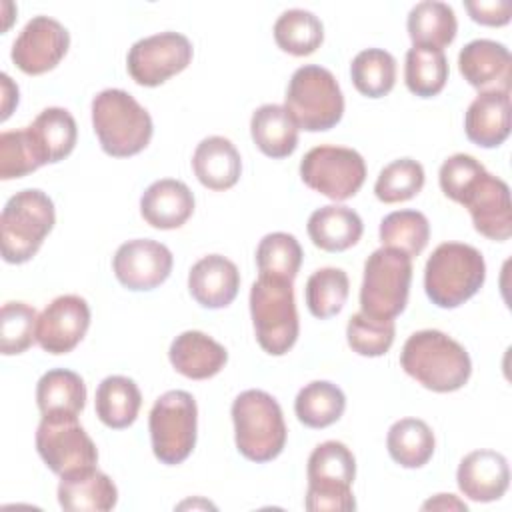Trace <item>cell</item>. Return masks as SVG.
<instances>
[{
    "instance_id": "cell-1",
    "label": "cell",
    "mask_w": 512,
    "mask_h": 512,
    "mask_svg": "<svg viewBox=\"0 0 512 512\" xmlns=\"http://www.w3.org/2000/svg\"><path fill=\"white\" fill-rule=\"evenodd\" d=\"M400 366L408 376L432 392L460 390L470 374L472 362L466 348L440 330H418L402 346Z\"/></svg>"
},
{
    "instance_id": "cell-2",
    "label": "cell",
    "mask_w": 512,
    "mask_h": 512,
    "mask_svg": "<svg viewBox=\"0 0 512 512\" xmlns=\"http://www.w3.org/2000/svg\"><path fill=\"white\" fill-rule=\"evenodd\" d=\"M92 128L100 148L114 158H128L142 152L154 132L148 110L120 88H106L94 96Z\"/></svg>"
},
{
    "instance_id": "cell-3",
    "label": "cell",
    "mask_w": 512,
    "mask_h": 512,
    "mask_svg": "<svg viewBox=\"0 0 512 512\" xmlns=\"http://www.w3.org/2000/svg\"><path fill=\"white\" fill-rule=\"evenodd\" d=\"M486 262L478 248L462 242H442L424 268L426 296L438 308H458L484 284Z\"/></svg>"
},
{
    "instance_id": "cell-4",
    "label": "cell",
    "mask_w": 512,
    "mask_h": 512,
    "mask_svg": "<svg viewBox=\"0 0 512 512\" xmlns=\"http://www.w3.org/2000/svg\"><path fill=\"white\" fill-rule=\"evenodd\" d=\"M238 452L252 462H270L284 450L286 424L276 398L264 390H244L232 402Z\"/></svg>"
},
{
    "instance_id": "cell-5",
    "label": "cell",
    "mask_w": 512,
    "mask_h": 512,
    "mask_svg": "<svg viewBox=\"0 0 512 512\" xmlns=\"http://www.w3.org/2000/svg\"><path fill=\"white\" fill-rule=\"evenodd\" d=\"M54 202L38 188L16 192L4 204L0 216L2 258L8 264L28 262L54 228Z\"/></svg>"
},
{
    "instance_id": "cell-6",
    "label": "cell",
    "mask_w": 512,
    "mask_h": 512,
    "mask_svg": "<svg viewBox=\"0 0 512 512\" xmlns=\"http://www.w3.org/2000/svg\"><path fill=\"white\" fill-rule=\"evenodd\" d=\"M308 490L304 508L310 512H352L356 500L352 482L356 476V460L352 450L338 442L326 440L308 456L306 466Z\"/></svg>"
},
{
    "instance_id": "cell-7",
    "label": "cell",
    "mask_w": 512,
    "mask_h": 512,
    "mask_svg": "<svg viewBox=\"0 0 512 512\" xmlns=\"http://www.w3.org/2000/svg\"><path fill=\"white\" fill-rule=\"evenodd\" d=\"M284 108L294 124L306 132H324L334 128L344 114V96L338 80L328 68L300 66L286 88Z\"/></svg>"
},
{
    "instance_id": "cell-8",
    "label": "cell",
    "mask_w": 512,
    "mask_h": 512,
    "mask_svg": "<svg viewBox=\"0 0 512 512\" xmlns=\"http://www.w3.org/2000/svg\"><path fill=\"white\" fill-rule=\"evenodd\" d=\"M250 316L260 348L272 356L286 354L300 330L292 282L258 276L250 288Z\"/></svg>"
},
{
    "instance_id": "cell-9",
    "label": "cell",
    "mask_w": 512,
    "mask_h": 512,
    "mask_svg": "<svg viewBox=\"0 0 512 512\" xmlns=\"http://www.w3.org/2000/svg\"><path fill=\"white\" fill-rule=\"evenodd\" d=\"M412 258L396 248H378L364 262L360 308L374 318H396L408 302Z\"/></svg>"
},
{
    "instance_id": "cell-10",
    "label": "cell",
    "mask_w": 512,
    "mask_h": 512,
    "mask_svg": "<svg viewBox=\"0 0 512 512\" xmlns=\"http://www.w3.org/2000/svg\"><path fill=\"white\" fill-rule=\"evenodd\" d=\"M198 408L186 390L164 392L148 416L154 456L168 466L184 462L196 446Z\"/></svg>"
},
{
    "instance_id": "cell-11",
    "label": "cell",
    "mask_w": 512,
    "mask_h": 512,
    "mask_svg": "<svg viewBox=\"0 0 512 512\" xmlns=\"http://www.w3.org/2000/svg\"><path fill=\"white\" fill-rule=\"evenodd\" d=\"M300 178L314 192L330 200L352 198L366 180L364 158L344 146H314L300 162Z\"/></svg>"
},
{
    "instance_id": "cell-12",
    "label": "cell",
    "mask_w": 512,
    "mask_h": 512,
    "mask_svg": "<svg viewBox=\"0 0 512 512\" xmlns=\"http://www.w3.org/2000/svg\"><path fill=\"white\" fill-rule=\"evenodd\" d=\"M36 450L58 476L96 466L98 450L74 414H46L36 430Z\"/></svg>"
},
{
    "instance_id": "cell-13",
    "label": "cell",
    "mask_w": 512,
    "mask_h": 512,
    "mask_svg": "<svg viewBox=\"0 0 512 512\" xmlns=\"http://www.w3.org/2000/svg\"><path fill=\"white\" fill-rule=\"evenodd\" d=\"M192 60V42L180 32H158L132 44L126 68L140 86H160L182 72Z\"/></svg>"
},
{
    "instance_id": "cell-14",
    "label": "cell",
    "mask_w": 512,
    "mask_h": 512,
    "mask_svg": "<svg viewBox=\"0 0 512 512\" xmlns=\"http://www.w3.org/2000/svg\"><path fill=\"white\" fill-rule=\"evenodd\" d=\"M70 46L68 30L50 16H34L12 44L10 58L18 70L30 76L58 66Z\"/></svg>"
},
{
    "instance_id": "cell-15",
    "label": "cell",
    "mask_w": 512,
    "mask_h": 512,
    "mask_svg": "<svg viewBox=\"0 0 512 512\" xmlns=\"http://www.w3.org/2000/svg\"><path fill=\"white\" fill-rule=\"evenodd\" d=\"M172 252L156 240L136 238L118 246L112 258L116 280L134 292L154 290L172 272Z\"/></svg>"
},
{
    "instance_id": "cell-16",
    "label": "cell",
    "mask_w": 512,
    "mask_h": 512,
    "mask_svg": "<svg viewBox=\"0 0 512 512\" xmlns=\"http://www.w3.org/2000/svg\"><path fill=\"white\" fill-rule=\"evenodd\" d=\"M468 208L474 230L488 240L504 242L512 234V204L508 184L490 174H480L458 202Z\"/></svg>"
},
{
    "instance_id": "cell-17",
    "label": "cell",
    "mask_w": 512,
    "mask_h": 512,
    "mask_svg": "<svg viewBox=\"0 0 512 512\" xmlns=\"http://www.w3.org/2000/svg\"><path fill=\"white\" fill-rule=\"evenodd\" d=\"M90 326V306L78 294L54 298L36 322V340L48 354L72 352Z\"/></svg>"
},
{
    "instance_id": "cell-18",
    "label": "cell",
    "mask_w": 512,
    "mask_h": 512,
    "mask_svg": "<svg viewBox=\"0 0 512 512\" xmlns=\"http://www.w3.org/2000/svg\"><path fill=\"white\" fill-rule=\"evenodd\" d=\"M458 70L464 80L480 92H510L512 56L508 48L496 40L478 38L468 42L458 54Z\"/></svg>"
},
{
    "instance_id": "cell-19",
    "label": "cell",
    "mask_w": 512,
    "mask_h": 512,
    "mask_svg": "<svg viewBox=\"0 0 512 512\" xmlns=\"http://www.w3.org/2000/svg\"><path fill=\"white\" fill-rule=\"evenodd\" d=\"M456 482L460 492L474 502L500 500L510 484L508 460L496 450H474L460 460Z\"/></svg>"
},
{
    "instance_id": "cell-20",
    "label": "cell",
    "mask_w": 512,
    "mask_h": 512,
    "mask_svg": "<svg viewBox=\"0 0 512 512\" xmlns=\"http://www.w3.org/2000/svg\"><path fill=\"white\" fill-rule=\"evenodd\" d=\"M238 288V266L222 254H208L190 268L188 290L202 308H226L236 298Z\"/></svg>"
},
{
    "instance_id": "cell-21",
    "label": "cell",
    "mask_w": 512,
    "mask_h": 512,
    "mask_svg": "<svg viewBox=\"0 0 512 512\" xmlns=\"http://www.w3.org/2000/svg\"><path fill=\"white\" fill-rule=\"evenodd\" d=\"M116 502V484L96 466L70 470L60 476L58 504L68 512H106Z\"/></svg>"
},
{
    "instance_id": "cell-22",
    "label": "cell",
    "mask_w": 512,
    "mask_h": 512,
    "mask_svg": "<svg viewBox=\"0 0 512 512\" xmlns=\"http://www.w3.org/2000/svg\"><path fill=\"white\" fill-rule=\"evenodd\" d=\"M174 370L190 380H206L216 376L228 362L226 348L200 330L178 334L168 350Z\"/></svg>"
},
{
    "instance_id": "cell-23",
    "label": "cell",
    "mask_w": 512,
    "mask_h": 512,
    "mask_svg": "<svg viewBox=\"0 0 512 512\" xmlns=\"http://www.w3.org/2000/svg\"><path fill=\"white\" fill-rule=\"evenodd\" d=\"M464 132L480 148H496L510 134V92H480L464 116Z\"/></svg>"
},
{
    "instance_id": "cell-24",
    "label": "cell",
    "mask_w": 512,
    "mask_h": 512,
    "mask_svg": "<svg viewBox=\"0 0 512 512\" xmlns=\"http://www.w3.org/2000/svg\"><path fill=\"white\" fill-rule=\"evenodd\" d=\"M194 212V194L174 178L152 182L140 198L142 218L158 230H174L186 224Z\"/></svg>"
},
{
    "instance_id": "cell-25",
    "label": "cell",
    "mask_w": 512,
    "mask_h": 512,
    "mask_svg": "<svg viewBox=\"0 0 512 512\" xmlns=\"http://www.w3.org/2000/svg\"><path fill=\"white\" fill-rule=\"evenodd\" d=\"M192 168L202 186L214 192H222L238 182L242 172V158L228 138L208 136L196 146Z\"/></svg>"
},
{
    "instance_id": "cell-26",
    "label": "cell",
    "mask_w": 512,
    "mask_h": 512,
    "mask_svg": "<svg viewBox=\"0 0 512 512\" xmlns=\"http://www.w3.org/2000/svg\"><path fill=\"white\" fill-rule=\"evenodd\" d=\"M32 146L44 164H54L70 156L76 146L78 128L74 116L60 106L44 108L30 126H26Z\"/></svg>"
},
{
    "instance_id": "cell-27",
    "label": "cell",
    "mask_w": 512,
    "mask_h": 512,
    "mask_svg": "<svg viewBox=\"0 0 512 512\" xmlns=\"http://www.w3.org/2000/svg\"><path fill=\"white\" fill-rule=\"evenodd\" d=\"M306 230L312 244L320 250L344 252L360 240L364 224L352 208L342 204H328L310 214Z\"/></svg>"
},
{
    "instance_id": "cell-28",
    "label": "cell",
    "mask_w": 512,
    "mask_h": 512,
    "mask_svg": "<svg viewBox=\"0 0 512 512\" xmlns=\"http://www.w3.org/2000/svg\"><path fill=\"white\" fill-rule=\"evenodd\" d=\"M254 144L268 158H286L298 146V126L280 104H264L250 118Z\"/></svg>"
},
{
    "instance_id": "cell-29",
    "label": "cell",
    "mask_w": 512,
    "mask_h": 512,
    "mask_svg": "<svg viewBox=\"0 0 512 512\" xmlns=\"http://www.w3.org/2000/svg\"><path fill=\"white\" fill-rule=\"evenodd\" d=\"M96 416L108 428H128L142 406V394L136 382L128 376H108L96 388Z\"/></svg>"
},
{
    "instance_id": "cell-30",
    "label": "cell",
    "mask_w": 512,
    "mask_h": 512,
    "mask_svg": "<svg viewBox=\"0 0 512 512\" xmlns=\"http://www.w3.org/2000/svg\"><path fill=\"white\" fill-rule=\"evenodd\" d=\"M406 28L412 46H428L442 50L456 38L458 22L454 10L446 2L424 0L408 12Z\"/></svg>"
},
{
    "instance_id": "cell-31",
    "label": "cell",
    "mask_w": 512,
    "mask_h": 512,
    "mask_svg": "<svg viewBox=\"0 0 512 512\" xmlns=\"http://www.w3.org/2000/svg\"><path fill=\"white\" fill-rule=\"evenodd\" d=\"M36 404L42 416L74 414L78 416L86 404V384L80 374L54 368L40 376L36 384Z\"/></svg>"
},
{
    "instance_id": "cell-32",
    "label": "cell",
    "mask_w": 512,
    "mask_h": 512,
    "mask_svg": "<svg viewBox=\"0 0 512 512\" xmlns=\"http://www.w3.org/2000/svg\"><path fill=\"white\" fill-rule=\"evenodd\" d=\"M390 458L402 468H422L434 454L436 440L432 428L420 418L394 422L386 436Z\"/></svg>"
},
{
    "instance_id": "cell-33",
    "label": "cell",
    "mask_w": 512,
    "mask_h": 512,
    "mask_svg": "<svg viewBox=\"0 0 512 512\" xmlns=\"http://www.w3.org/2000/svg\"><path fill=\"white\" fill-rule=\"evenodd\" d=\"M344 408V392L328 380H314L306 384L294 400V412L298 420L308 428H326L338 422L344 414Z\"/></svg>"
},
{
    "instance_id": "cell-34",
    "label": "cell",
    "mask_w": 512,
    "mask_h": 512,
    "mask_svg": "<svg viewBox=\"0 0 512 512\" xmlns=\"http://www.w3.org/2000/svg\"><path fill=\"white\" fill-rule=\"evenodd\" d=\"M274 40L280 50L292 56H308L320 48L324 26L316 14L292 8L282 12L274 22Z\"/></svg>"
},
{
    "instance_id": "cell-35",
    "label": "cell",
    "mask_w": 512,
    "mask_h": 512,
    "mask_svg": "<svg viewBox=\"0 0 512 512\" xmlns=\"http://www.w3.org/2000/svg\"><path fill=\"white\" fill-rule=\"evenodd\" d=\"M404 80L408 90L420 98L440 94L448 80V60L444 52L428 46H412L406 52Z\"/></svg>"
},
{
    "instance_id": "cell-36",
    "label": "cell",
    "mask_w": 512,
    "mask_h": 512,
    "mask_svg": "<svg viewBox=\"0 0 512 512\" xmlns=\"http://www.w3.org/2000/svg\"><path fill=\"white\" fill-rule=\"evenodd\" d=\"M350 78L362 96L382 98L394 88L396 60L382 48H366L354 56Z\"/></svg>"
},
{
    "instance_id": "cell-37",
    "label": "cell",
    "mask_w": 512,
    "mask_h": 512,
    "mask_svg": "<svg viewBox=\"0 0 512 512\" xmlns=\"http://www.w3.org/2000/svg\"><path fill=\"white\" fill-rule=\"evenodd\" d=\"M348 292L350 280L342 268H318L306 280V306L314 318L326 320L336 316L344 308Z\"/></svg>"
},
{
    "instance_id": "cell-38",
    "label": "cell",
    "mask_w": 512,
    "mask_h": 512,
    "mask_svg": "<svg viewBox=\"0 0 512 512\" xmlns=\"http://www.w3.org/2000/svg\"><path fill=\"white\" fill-rule=\"evenodd\" d=\"M378 234L382 246L396 248L414 258L430 240V224L418 210H396L382 218Z\"/></svg>"
},
{
    "instance_id": "cell-39",
    "label": "cell",
    "mask_w": 512,
    "mask_h": 512,
    "mask_svg": "<svg viewBox=\"0 0 512 512\" xmlns=\"http://www.w3.org/2000/svg\"><path fill=\"white\" fill-rule=\"evenodd\" d=\"M258 276L294 280L302 264V246L292 234L272 232L266 234L256 248Z\"/></svg>"
},
{
    "instance_id": "cell-40",
    "label": "cell",
    "mask_w": 512,
    "mask_h": 512,
    "mask_svg": "<svg viewBox=\"0 0 512 512\" xmlns=\"http://www.w3.org/2000/svg\"><path fill=\"white\" fill-rule=\"evenodd\" d=\"M424 186V168L412 158H398L386 164L374 184V194L384 204L406 202Z\"/></svg>"
},
{
    "instance_id": "cell-41",
    "label": "cell",
    "mask_w": 512,
    "mask_h": 512,
    "mask_svg": "<svg viewBox=\"0 0 512 512\" xmlns=\"http://www.w3.org/2000/svg\"><path fill=\"white\" fill-rule=\"evenodd\" d=\"M394 332L396 326L392 318H374L360 310L348 320L346 340L356 354L376 358L384 356L390 350L394 342Z\"/></svg>"
},
{
    "instance_id": "cell-42",
    "label": "cell",
    "mask_w": 512,
    "mask_h": 512,
    "mask_svg": "<svg viewBox=\"0 0 512 512\" xmlns=\"http://www.w3.org/2000/svg\"><path fill=\"white\" fill-rule=\"evenodd\" d=\"M36 310L26 302H6L0 312V350L4 356L26 352L36 338Z\"/></svg>"
},
{
    "instance_id": "cell-43",
    "label": "cell",
    "mask_w": 512,
    "mask_h": 512,
    "mask_svg": "<svg viewBox=\"0 0 512 512\" xmlns=\"http://www.w3.org/2000/svg\"><path fill=\"white\" fill-rule=\"evenodd\" d=\"M42 166L26 128L0 134V178H22Z\"/></svg>"
},
{
    "instance_id": "cell-44",
    "label": "cell",
    "mask_w": 512,
    "mask_h": 512,
    "mask_svg": "<svg viewBox=\"0 0 512 512\" xmlns=\"http://www.w3.org/2000/svg\"><path fill=\"white\" fill-rule=\"evenodd\" d=\"M486 168L470 154H454L446 158L440 166L438 180L446 198L460 202L464 192L474 184V180L484 174Z\"/></svg>"
},
{
    "instance_id": "cell-45",
    "label": "cell",
    "mask_w": 512,
    "mask_h": 512,
    "mask_svg": "<svg viewBox=\"0 0 512 512\" xmlns=\"http://www.w3.org/2000/svg\"><path fill=\"white\" fill-rule=\"evenodd\" d=\"M464 8L468 10L470 18L482 26H504L510 22L512 4L510 2H480V0H466Z\"/></svg>"
},
{
    "instance_id": "cell-46",
    "label": "cell",
    "mask_w": 512,
    "mask_h": 512,
    "mask_svg": "<svg viewBox=\"0 0 512 512\" xmlns=\"http://www.w3.org/2000/svg\"><path fill=\"white\" fill-rule=\"evenodd\" d=\"M0 84H2V120H6L12 112V108L18 104V86L12 82V78L8 74L0 76Z\"/></svg>"
},
{
    "instance_id": "cell-47",
    "label": "cell",
    "mask_w": 512,
    "mask_h": 512,
    "mask_svg": "<svg viewBox=\"0 0 512 512\" xmlns=\"http://www.w3.org/2000/svg\"><path fill=\"white\" fill-rule=\"evenodd\" d=\"M422 510H468L464 502H460L454 494H436L434 498L422 504Z\"/></svg>"
}]
</instances>
